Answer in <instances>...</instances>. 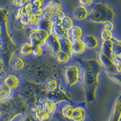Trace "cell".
Returning <instances> with one entry per match:
<instances>
[{
	"label": "cell",
	"instance_id": "obj_1",
	"mask_svg": "<svg viewBox=\"0 0 121 121\" xmlns=\"http://www.w3.org/2000/svg\"><path fill=\"white\" fill-rule=\"evenodd\" d=\"M83 79L84 84L88 89V92L92 90L94 95L98 84V75L100 71V65L99 62L96 60H89L84 62Z\"/></svg>",
	"mask_w": 121,
	"mask_h": 121
},
{
	"label": "cell",
	"instance_id": "obj_2",
	"mask_svg": "<svg viewBox=\"0 0 121 121\" xmlns=\"http://www.w3.org/2000/svg\"><path fill=\"white\" fill-rule=\"evenodd\" d=\"M114 17V12L112 8L105 3H99L95 7L89 16V19L93 22H105L111 21Z\"/></svg>",
	"mask_w": 121,
	"mask_h": 121
},
{
	"label": "cell",
	"instance_id": "obj_3",
	"mask_svg": "<svg viewBox=\"0 0 121 121\" xmlns=\"http://www.w3.org/2000/svg\"><path fill=\"white\" fill-rule=\"evenodd\" d=\"M65 74L68 84L69 86H72L77 82L79 77L78 68L76 65L67 67L65 69Z\"/></svg>",
	"mask_w": 121,
	"mask_h": 121
},
{
	"label": "cell",
	"instance_id": "obj_4",
	"mask_svg": "<svg viewBox=\"0 0 121 121\" xmlns=\"http://www.w3.org/2000/svg\"><path fill=\"white\" fill-rule=\"evenodd\" d=\"M45 43L48 49L56 56H57V55L61 51L59 39H58V37L55 36V35H50L48 38L45 41Z\"/></svg>",
	"mask_w": 121,
	"mask_h": 121
},
{
	"label": "cell",
	"instance_id": "obj_5",
	"mask_svg": "<svg viewBox=\"0 0 121 121\" xmlns=\"http://www.w3.org/2000/svg\"><path fill=\"white\" fill-rule=\"evenodd\" d=\"M99 52L102 53L110 60H112L113 62L116 63L114 55H113V42L112 40L104 41Z\"/></svg>",
	"mask_w": 121,
	"mask_h": 121
},
{
	"label": "cell",
	"instance_id": "obj_6",
	"mask_svg": "<svg viewBox=\"0 0 121 121\" xmlns=\"http://www.w3.org/2000/svg\"><path fill=\"white\" fill-rule=\"evenodd\" d=\"M121 119V95L116 100L109 121H120Z\"/></svg>",
	"mask_w": 121,
	"mask_h": 121
},
{
	"label": "cell",
	"instance_id": "obj_7",
	"mask_svg": "<svg viewBox=\"0 0 121 121\" xmlns=\"http://www.w3.org/2000/svg\"><path fill=\"white\" fill-rule=\"evenodd\" d=\"M113 55L116 62H121V41L113 38Z\"/></svg>",
	"mask_w": 121,
	"mask_h": 121
},
{
	"label": "cell",
	"instance_id": "obj_8",
	"mask_svg": "<svg viewBox=\"0 0 121 121\" xmlns=\"http://www.w3.org/2000/svg\"><path fill=\"white\" fill-rule=\"evenodd\" d=\"M86 117V112L81 107L74 108L73 114L71 117V121H84Z\"/></svg>",
	"mask_w": 121,
	"mask_h": 121
},
{
	"label": "cell",
	"instance_id": "obj_9",
	"mask_svg": "<svg viewBox=\"0 0 121 121\" xmlns=\"http://www.w3.org/2000/svg\"><path fill=\"white\" fill-rule=\"evenodd\" d=\"M53 30L55 35L58 36L61 39H66L69 38V34L68 30L64 28L60 24H54L53 26Z\"/></svg>",
	"mask_w": 121,
	"mask_h": 121
},
{
	"label": "cell",
	"instance_id": "obj_10",
	"mask_svg": "<svg viewBox=\"0 0 121 121\" xmlns=\"http://www.w3.org/2000/svg\"><path fill=\"white\" fill-rule=\"evenodd\" d=\"M19 84V80L17 76L13 74L7 76L4 81V85L9 89H13L17 87Z\"/></svg>",
	"mask_w": 121,
	"mask_h": 121
},
{
	"label": "cell",
	"instance_id": "obj_11",
	"mask_svg": "<svg viewBox=\"0 0 121 121\" xmlns=\"http://www.w3.org/2000/svg\"><path fill=\"white\" fill-rule=\"evenodd\" d=\"M42 101L43 102H41V104L43 108L41 109L45 113L51 116L55 111V104L48 99H44L42 100Z\"/></svg>",
	"mask_w": 121,
	"mask_h": 121
},
{
	"label": "cell",
	"instance_id": "obj_12",
	"mask_svg": "<svg viewBox=\"0 0 121 121\" xmlns=\"http://www.w3.org/2000/svg\"><path fill=\"white\" fill-rule=\"evenodd\" d=\"M85 49V44L82 41L79 40L77 41L73 42L72 44V53L76 55H79L84 52Z\"/></svg>",
	"mask_w": 121,
	"mask_h": 121
},
{
	"label": "cell",
	"instance_id": "obj_13",
	"mask_svg": "<svg viewBox=\"0 0 121 121\" xmlns=\"http://www.w3.org/2000/svg\"><path fill=\"white\" fill-rule=\"evenodd\" d=\"M87 10L83 6H79L74 11V17L78 20H83L88 16Z\"/></svg>",
	"mask_w": 121,
	"mask_h": 121
},
{
	"label": "cell",
	"instance_id": "obj_14",
	"mask_svg": "<svg viewBox=\"0 0 121 121\" xmlns=\"http://www.w3.org/2000/svg\"><path fill=\"white\" fill-rule=\"evenodd\" d=\"M85 44L88 48L93 49L98 45V41L95 36L91 35H87L85 37Z\"/></svg>",
	"mask_w": 121,
	"mask_h": 121
},
{
	"label": "cell",
	"instance_id": "obj_15",
	"mask_svg": "<svg viewBox=\"0 0 121 121\" xmlns=\"http://www.w3.org/2000/svg\"><path fill=\"white\" fill-rule=\"evenodd\" d=\"M82 36L81 29L78 26H74L71 30V38L73 42L80 40Z\"/></svg>",
	"mask_w": 121,
	"mask_h": 121
},
{
	"label": "cell",
	"instance_id": "obj_16",
	"mask_svg": "<svg viewBox=\"0 0 121 121\" xmlns=\"http://www.w3.org/2000/svg\"><path fill=\"white\" fill-rule=\"evenodd\" d=\"M73 111H74V108L72 106L65 105L62 108L61 113L65 118L70 121L72 114H73Z\"/></svg>",
	"mask_w": 121,
	"mask_h": 121
},
{
	"label": "cell",
	"instance_id": "obj_17",
	"mask_svg": "<svg viewBox=\"0 0 121 121\" xmlns=\"http://www.w3.org/2000/svg\"><path fill=\"white\" fill-rule=\"evenodd\" d=\"M35 117L38 121H47L49 119L50 116L45 113L41 108H38L35 112Z\"/></svg>",
	"mask_w": 121,
	"mask_h": 121
},
{
	"label": "cell",
	"instance_id": "obj_18",
	"mask_svg": "<svg viewBox=\"0 0 121 121\" xmlns=\"http://www.w3.org/2000/svg\"><path fill=\"white\" fill-rule=\"evenodd\" d=\"M33 45L29 43H25L20 48V53L22 56H27L31 54L33 51Z\"/></svg>",
	"mask_w": 121,
	"mask_h": 121
},
{
	"label": "cell",
	"instance_id": "obj_19",
	"mask_svg": "<svg viewBox=\"0 0 121 121\" xmlns=\"http://www.w3.org/2000/svg\"><path fill=\"white\" fill-rule=\"evenodd\" d=\"M11 93V90L3 84L0 85V99H4L9 97Z\"/></svg>",
	"mask_w": 121,
	"mask_h": 121
},
{
	"label": "cell",
	"instance_id": "obj_20",
	"mask_svg": "<svg viewBox=\"0 0 121 121\" xmlns=\"http://www.w3.org/2000/svg\"><path fill=\"white\" fill-rule=\"evenodd\" d=\"M69 58H70V56L67 53L62 51H60L56 56L58 61L61 64L66 63L69 59Z\"/></svg>",
	"mask_w": 121,
	"mask_h": 121
},
{
	"label": "cell",
	"instance_id": "obj_21",
	"mask_svg": "<svg viewBox=\"0 0 121 121\" xmlns=\"http://www.w3.org/2000/svg\"><path fill=\"white\" fill-rule=\"evenodd\" d=\"M60 25L65 29L69 30V29H72V26H73V22H72V19H70L69 17H65L64 19H62Z\"/></svg>",
	"mask_w": 121,
	"mask_h": 121
},
{
	"label": "cell",
	"instance_id": "obj_22",
	"mask_svg": "<svg viewBox=\"0 0 121 121\" xmlns=\"http://www.w3.org/2000/svg\"><path fill=\"white\" fill-rule=\"evenodd\" d=\"M27 19L28 24L33 25V26L36 25V24H38V21H39L40 19L39 17H36V15H33V14L27 15Z\"/></svg>",
	"mask_w": 121,
	"mask_h": 121
},
{
	"label": "cell",
	"instance_id": "obj_23",
	"mask_svg": "<svg viewBox=\"0 0 121 121\" xmlns=\"http://www.w3.org/2000/svg\"><path fill=\"white\" fill-rule=\"evenodd\" d=\"M100 38L102 40H104V41H105L112 40V39L113 38V36H112V33L111 32L103 30L100 34Z\"/></svg>",
	"mask_w": 121,
	"mask_h": 121
},
{
	"label": "cell",
	"instance_id": "obj_24",
	"mask_svg": "<svg viewBox=\"0 0 121 121\" xmlns=\"http://www.w3.org/2000/svg\"><path fill=\"white\" fill-rule=\"evenodd\" d=\"M24 11L25 12H26V14L27 16L33 14L34 7H33V6L32 5V3H28V4H26L24 7Z\"/></svg>",
	"mask_w": 121,
	"mask_h": 121
},
{
	"label": "cell",
	"instance_id": "obj_25",
	"mask_svg": "<svg viewBox=\"0 0 121 121\" xmlns=\"http://www.w3.org/2000/svg\"><path fill=\"white\" fill-rule=\"evenodd\" d=\"M47 86L48 89L51 91L55 90L57 87V83L55 80L50 79L47 82Z\"/></svg>",
	"mask_w": 121,
	"mask_h": 121
},
{
	"label": "cell",
	"instance_id": "obj_26",
	"mask_svg": "<svg viewBox=\"0 0 121 121\" xmlns=\"http://www.w3.org/2000/svg\"><path fill=\"white\" fill-rule=\"evenodd\" d=\"M104 30L111 32L114 29V25L112 21H107L104 22Z\"/></svg>",
	"mask_w": 121,
	"mask_h": 121
},
{
	"label": "cell",
	"instance_id": "obj_27",
	"mask_svg": "<svg viewBox=\"0 0 121 121\" xmlns=\"http://www.w3.org/2000/svg\"><path fill=\"white\" fill-rule=\"evenodd\" d=\"M32 53L33 54V55L36 56H39L42 53L41 48L40 47V46H35V47H33Z\"/></svg>",
	"mask_w": 121,
	"mask_h": 121
},
{
	"label": "cell",
	"instance_id": "obj_28",
	"mask_svg": "<svg viewBox=\"0 0 121 121\" xmlns=\"http://www.w3.org/2000/svg\"><path fill=\"white\" fill-rule=\"evenodd\" d=\"M23 62L21 59H19V58H17L14 60L13 62V65L15 67H16V69H21L22 66H23Z\"/></svg>",
	"mask_w": 121,
	"mask_h": 121
},
{
	"label": "cell",
	"instance_id": "obj_29",
	"mask_svg": "<svg viewBox=\"0 0 121 121\" xmlns=\"http://www.w3.org/2000/svg\"><path fill=\"white\" fill-rule=\"evenodd\" d=\"M33 14L36 15V17H39L43 15V9L41 8H34L33 9Z\"/></svg>",
	"mask_w": 121,
	"mask_h": 121
},
{
	"label": "cell",
	"instance_id": "obj_30",
	"mask_svg": "<svg viewBox=\"0 0 121 121\" xmlns=\"http://www.w3.org/2000/svg\"><path fill=\"white\" fill-rule=\"evenodd\" d=\"M26 3H27V1H12V3L15 6H20V7H22L23 5H26Z\"/></svg>",
	"mask_w": 121,
	"mask_h": 121
},
{
	"label": "cell",
	"instance_id": "obj_31",
	"mask_svg": "<svg viewBox=\"0 0 121 121\" xmlns=\"http://www.w3.org/2000/svg\"><path fill=\"white\" fill-rule=\"evenodd\" d=\"M32 4L34 8H40L41 7L43 3L41 1H34L32 2Z\"/></svg>",
	"mask_w": 121,
	"mask_h": 121
},
{
	"label": "cell",
	"instance_id": "obj_32",
	"mask_svg": "<svg viewBox=\"0 0 121 121\" xmlns=\"http://www.w3.org/2000/svg\"><path fill=\"white\" fill-rule=\"evenodd\" d=\"M79 3L81 4L83 7H84V6H90V5L91 4L92 1H81V0H80L79 1Z\"/></svg>",
	"mask_w": 121,
	"mask_h": 121
},
{
	"label": "cell",
	"instance_id": "obj_33",
	"mask_svg": "<svg viewBox=\"0 0 121 121\" xmlns=\"http://www.w3.org/2000/svg\"><path fill=\"white\" fill-rule=\"evenodd\" d=\"M116 71L117 73H121V62H116Z\"/></svg>",
	"mask_w": 121,
	"mask_h": 121
},
{
	"label": "cell",
	"instance_id": "obj_34",
	"mask_svg": "<svg viewBox=\"0 0 121 121\" xmlns=\"http://www.w3.org/2000/svg\"><path fill=\"white\" fill-rule=\"evenodd\" d=\"M0 35H1V29H0Z\"/></svg>",
	"mask_w": 121,
	"mask_h": 121
}]
</instances>
